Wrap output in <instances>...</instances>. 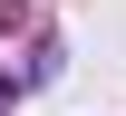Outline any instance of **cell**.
<instances>
[{"label":"cell","instance_id":"obj_1","mask_svg":"<svg viewBox=\"0 0 126 116\" xmlns=\"http://www.w3.org/2000/svg\"><path fill=\"white\" fill-rule=\"evenodd\" d=\"M0 87H10V77H0Z\"/></svg>","mask_w":126,"mask_h":116}]
</instances>
